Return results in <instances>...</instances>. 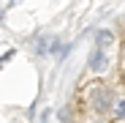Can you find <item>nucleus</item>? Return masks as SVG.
<instances>
[{
	"label": "nucleus",
	"instance_id": "nucleus-5",
	"mask_svg": "<svg viewBox=\"0 0 125 123\" xmlns=\"http://www.w3.org/2000/svg\"><path fill=\"white\" fill-rule=\"evenodd\" d=\"M41 123H49V112H44V115H41Z\"/></svg>",
	"mask_w": 125,
	"mask_h": 123
},
{
	"label": "nucleus",
	"instance_id": "nucleus-3",
	"mask_svg": "<svg viewBox=\"0 0 125 123\" xmlns=\"http://www.w3.org/2000/svg\"><path fill=\"white\" fill-rule=\"evenodd\" d=\"M112 41H114V36H112L109 30H101V33H98V49H106Z\"/></svg>",
	"mask_w": 125,
	"mask_h": 123
},
{
	"label": "nucleus",
	"instance_id": "nucleus-4",
	"mask_svg": "<svg viewBox=\"0 0 125 123\" xmlns=\"http://www.w3.org/2000/svg\"><path fill=\"white\" fill-rule=\"evenodd\" d=\"M114 112H117V115H120V118H125V98H122V101H120V104H117V107H114Z\"/></svg>",
	"mask_w": 125,
	"mask_h": 123
},
{
	"label": "nucleus",
	"instance_id": "nucleus-2",
	"mask_svg": "<svg viewBox=\"0 0 125 123\" xmlns=\"http://www.w3.org/2000/svg\"><path fill=\"white\" fill-rule=\"evenodd\" d=\"M93 104H95V109H98V112L109 109V93H106V90H98V93H93Z\"/></svg>",
	"mask_w": 125,
	"mask_h": 123
},
{
	"label": "nucleus",
	"instance_id": "nucleus-1",
	"mask_svg": "<svg viewBox=\"0 0 125 123\" xmlns=\"http://www.w3.org/2000/svg\"><path fill=\"white\" fill-rule=\"evenodd\" d=\"M106 68H109V57H106V52L95 47V49L90 52V71H95V74H103Z\"/></svg>",
	"mask_w": 125,
	"mask_h": 123
}]
</instances>
